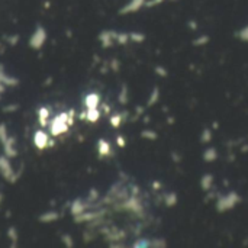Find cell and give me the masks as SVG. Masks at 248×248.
<instances>
[{
  "mask_svg": "<svg viewBox=\"0 0 248 248\" xmlns=\"http://www.w3.org/2000/svg\"><path fill=\"white\" fill-rule=\"evenodd\" d=\"M35 144H36V147H39V148H44L45 145H46V135L44 134V132H36L35 134Z\"/></svg>",
  "mask_w": 248,
  "mask_h": 248,
  "instance_id": "6da1fadb",
  "label": "cell"
}]
</instances>
